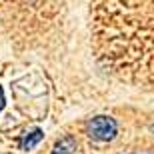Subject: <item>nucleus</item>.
<instances>
[{"mask_svg": "<svg viewBox=\"0 0 154 154\" xmlns=\"http://www.w3.org/2000/svg\"><path fill=\"white\" fill-rule=\"evenodd\" d=\"M40 140H42V132H40V130H34L32 134H28V136L22 140V148L24 150H30L34 144H38Z\"/></svg>", "mask_w": 154, "mask_h": 154, "instance_id": "4", "label": "nucleus"}, {"mask_svg": "<svg viewBox=\"0 0 154 154\" xmlns=\"http://www.w3.org/2000/svg\"><path fill=\"white\" fill-rule=\"evenodd\" d=\"M116 122L108 116H96L88 124V134L94 140H112L116 136Z\"/></svg>", "mask_w": 154, "mask_h": 154, "instance_id": "2", "label": "nucleus"}, {"mask_svg": "<svg viewBox=\"0 0 154 154\" xmlns=\"http://www.w3.org/2000/svg\"><path fill=\"white\" fill-rule=\"evenodd\" d=\"M90 14L98 58L122 78L148 82L154 74V0H90Z\"/></svg>", "mask_w": 154, "mask_h": 154, "instance_id": "1", "label": "nucleus"}, {"mask_svg": "<svg viewBox=\"0 0 154 154\" xmlns=\"http://www.w3.org/2000/svg\"><path fill=\"white\" fill-rule=\"evenodd\" d=\"M2 106H4V94H2V88H0V110H2Z\"/></svg>", "mask_w": 154, "mask_h": 154, "instance_id": "5", "label": "nucleus"}, {"mask_svg": "<svg viewBox=\"0 0 154 154\" xmlns=\"http://www.w3.org/2000/svg\"><path fill=\"white\" fill-rule=\"evenodd\" d=\"M74 152H76V142L70 136L58 140L54 150H52V154H74Z\"/></svg>", "mask_w": 154, "mask_h": 154, "instance_id": "3", "label": "nucleus"}]
</instances>
